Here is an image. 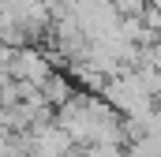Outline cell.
<instances>
[{
	"mask_svg": "<svg viewBox=\"0 0 161 157\" xmlns=\"http://www.w3.org/2000/svg\"><path fill=\"white\" fill-rule=\"evenodd\" d=\"M8 82H11V68H4V64H0V90H4Z\"/></svg>",
	"mask_w": 161,
	"mask_h": 157,
	"instance_id": "cell-1",
	"label": "cell"
}]
</instances>
